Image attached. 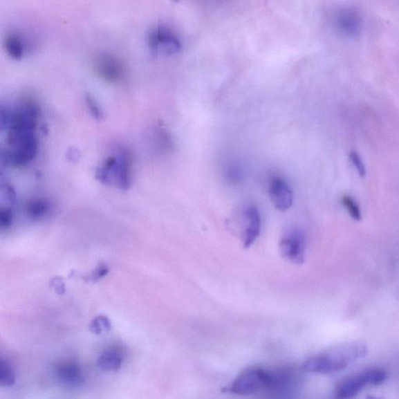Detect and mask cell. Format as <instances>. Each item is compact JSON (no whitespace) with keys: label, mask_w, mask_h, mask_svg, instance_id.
Listing matches in <instances>:
<instances>
[{"label":"cell","mask_w":399,"mask_h":399,"mask_svg":"<svg viewBox=\"0 0 399 399\" xmlns=\"http://www.w3.org/2000/svg\"><path fill=\"white\" fill-rule=\"evenodd\" d=\"M39 109L36 104L28 100L23 102L13 113H3L2 126L9 128V149L5 153L7 163L13 167L28 165L36 157L39 150V140L36 128L38 124Z\"/></svg>","instance_id":"1"},{"label":"cell","mask_w":399,"mask_h":399,"mask_svg":"<svg viewBox=\"0 0 399 399\" xmlns=\"http://www.w3.org/2000/svg\"><path fill=\"white\" fill-rule=\"evenodd\" d=\"M366 348L361 344H346L335 351L315 355L301 366L304 373L331 374L345 370L353 361L365 357Z\"/></svg>","instance_id":"2"},{"label":"cell","mask_w":399,"mask_h":399,"mask_svg":"<svg viewBox=\"0 0 399 399\" xmlns=\"http://www.w3.org/2000/svg\"><path fill=\"white\" fill-rule=\"evenodd\" d=\"M132 158L127 150L120 149L109 157L96 171V178L106 184H114L122 189H127L131 184Z\"/></svg>","instance_id":"3"},{"label":"cell","mask_w":399,"mask_h":399,"mask_svg":"<svg viewBox=\"0 0 399 399\" xmlns=\"http://www.w3.org/2000/svg\"><path fill=\"white\" fill-rule=\"evenodd\" d=\"M273 383V370L262 367L249 368L234 380L230 387L233 394L248 396L259 394L268 397Z\"/></svg>","instance_id":"4"},{"label":"cell","mask_w":399,"mask_h":399,"mask_svg":"<svg viewBox=\"0 0 399 399\" xmlns=\"http://www.w3.org/2000/svg\"><path fill=\"white\" fill-rule=\"evenodd\" d=\"M96 75L109 83H118L126 75V67L122 61L111 53L96 55L92 61Z\"/></svg>","instance_id":"5"},{"label":"cell","mask_w":399,"mask_h":399,"mask_svg":"<svg viewBox=\"0 0 399 399\" xmlns=\"http://www.w3.org/2000/svg\"><path fill=\"white\" fill-rule=\"evenodd\" d=\"M147 43L151 53L156 55L171 56L181 49L180 41L177 37L169 29L161 26L151 30Z\"/></svg>","instance_id":"6"},{"label":"cell","mask_w":399,"mask_h":399,"mask_svg":"<svg viewBox=\"0 0 399 399\" xmlns=\"http://www.w3.org/2000/svg\"><path fill=\"white\" fill-rule=\"evenodd\" d=\"M281 254L285 259L295 263L304 261L306 239L304 233L298 229L288 231L279 244Z\"/></svg>","instance_id":"7"},{"label":"cell","mask_w":399,"mask_h":399,"mask_svg":"<svg viewBox=\"0 0 399 399\" xmlns=\"http://www.w3.org/2000/svg\"><path fill=\"white\" fill-rule=\"evenodd\" d=\"M58 382L70 389H77L84 383L82 367L75 362L67 361L59 364L55 370Z\"/></svg>","instance_id":"8"},{"label":"cell","mask_w":399,"mask_h":399,"mask_svg":"<svg viewBox=\"0 0 399 399\" xmlns=\"http://www.w3.org/2000/svg\"><path fill=\"white\" fill-rule=\"evenodd\" d=\"M269 194L277 210L286 211L292 207L293 194L290 185L282 178L275 176L270 181Z\"/></svg>","instance_id":"9"},{"label":"cell","mask_w":399,"mask_h":399,"mask_svg":"<svg viewBox=\"0 0 399 399\" xmlns=\"http://www.w3.org/2000/svg\"><path fill=\"white\" fill-rule=\"evenodd\" d=\"M245 229L243 232L244 248H249L259 238L261 227V219L259 208L250 205L244 214Z\"/></svg>","instance_id":"10"},{"label":"cell","mask_w":399,"mask_h":399,"mask_svg":"<svg viewBox=\"0 0 399 399\" xmlns=\"http://www.w3.org/2000/svg\"><path fill=\"white\" fill-rule=\"evenodd\" d=\"M335 26L343 35L357 37L361 32V17L351 9H342L335 17Z\"/></svg>","instance_id":"11"},{"label":"cell","mask_w":399,"mask_h":399,"mask_svg":"<svg viewBox=\"0 0 399 399\" xmlns=\"http://www.w3.org/2000/svg\"><path fill=\"white\" fill-rule=\"evenodd\" d=\"M28 46L26 37L16 32L8 33L3 39L6 53L15 60H21L26 57Z\"/></svg>","instance_id":"12"},{"label":"cell","mask_w":399,"mask_h":399,"mask_svg":"<svg viewBox=\"0 0 399 399\" xmlns=\"http://www.w3.org/2000/svg\"><path fill=\"white\" fill-rule=\"evenodd\" d=\"M124 354L120 349L111 347L105 349L98 357L97 365L105 372H116L124 364Z\"/></svg>","instance_id":"13"},{"label":"cell","mask_w":399,"mask_h":399,"mask_svg":"<svg viewBox=\"0 0 399 399\" xmlns=\"http://www.w3.org/2000/svg\"><path fill=\"white\" fill-rule=\"evenodd\" d=\"M368 385L364 373L344 380L337 387L335 396L339 398H353Z\"/></svg>","instance_id":"14"},{"label":"cell","mask_w":399,"mask_h":399,"mask_svg":"<svg viewBox=\"0 0 399 399\" xmlns=\"http://www.w3.org/2000/svg\"><path fill=\"white\" fill-rule=\"evenodd\" d=\"M50 210V204L46 199L30 201L26 206L27 216L32 220H39L45 217Z\"/></svg>","instance_id":"15"},{"label":"cell","mask_w":399,"mask_h":399,"mask_svg":"<svg viewBox=\"0 0 399 399\" xmlns=\"http://www.w3.org/2000/svg\"><path fill=\"white\" fill-rule=\"evenodd\" d=\"M16 382V374L13 366L8 360L1 358L0 361V385L12 387Z\"/></svg>","instance_id":"16"},{"label":"cell","mask_w":399,"mask_h":399,"mask_svg":"<svg viewBox=\"0 0 399 399\" xmlns=\"http://www.w3.org/2000/svg\"><path fill=\"white\" fill-rule=\"evenodd\" d=\"M342 205L354 221L360 222L362 220V212L360 207L355 200L348 194L343 195L341 198Z\"/></svg>","instance_id":"17"},{"label":"cell","mask_w":399,"mask_h":399,"mask_svg":"<svg viewBox=\"0 0 399 399\" xmlns=\"http://www.w3.org/2000/svg\"><path fill=\"white\" fill-rule=\"evenodd\" d=\"M89 329L92 333L100 335L111 329V322L106 316H98L91 322Z\"/></svg>","instance_id":"18"},{"label":"cell","mask_w":399,"mask_h":399,"mask_svg":"<svg viewBox=\"0 0 399 399\" xmlns=\"http://www.w3.org/2000/svg\"><path fill=\"white\" fill-rule=\"evenodd\" d=\"M368 385L378 386L387 380V373L382 370L373 369L364 372Z\"/></svg>","instance_id":"19"},{"label":"cell","mask_w":399,"mask_h":399,"mask_svg":"<svg viewBox=\"0 0 399 399\" xmlns=\"http://www.w3.org/2000/svg\"><path fill=\"white\" fill-rule=\"evenodd\" d=\"M349 158L355 169H357L359 176L362 178L365 177L366 175V165L359 153L353 150L349 152Z\"/></svg>","instance_id":"20"},{"label":"cell","mask_w":399,"mask_h":399,"mask_svg":"<svg viewBox=\"0 0 399 399\" xmlns=\"http://www.w3.org/2000/svg\"><path fill=\"white\" fill-rule=\"evenodd\" d=\"M85 102L86 104H87L89 111L91 115L94 116L95 119L101 120L103 118V113L95 98L90 95H87L85 97Z\"/></svg>","instance_id":"21"},{"label":"cell","mask_w":399,"mask_h":399,"mask_svg":"<svg viewBox=\"0 0 399 399\" xmlns=\"http://www.w3.org/2000/svg\"><path fill=\"white\" fill-rule=\"evenodd\" d=\"M14 214L10 208H4L0 213V226L1 228L8 229L13 223Z\"/></svg>","instance_id":"22"},{"label":"cell","mask_w":399,"mask_h":399,"mask_svg":"<svg viewBox=\"0 0 399 399\" xmlns=\"http://www.w3.org/2000/svg\"><path fill=\"white\" fill-rule=\"evenodd\" d=\"M109 272V268L106 265H100L98 266L93 273L90 276V279L92 281H98L104 277V276L107 275Z\"/></svg>","instance_id":"23"},{"label":"cell","mask_w":399,"mask_h":399,"mask_svg":"<svg viewBox=\"0 0 399 399\" xmlns=\"http://www.w3.org/2000/svg\"><path fill=\"white\" fill-rule=\"evenodd\" d=\"M174 1L178 2V1H179V0H174Z\"/></svg>","instance_id":"24"}]
</instances>
